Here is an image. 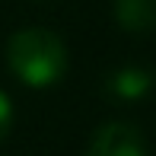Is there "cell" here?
Listing matches in <instances>:
<instances>
[{
	"label": "cell",
	"mask_w": 156,
	"mask_h": 156,
	"mask_svg": "<svg viewBox=\"0 0 156 156\" xmlns=\"http://www.w3.org/2000/svg\"><path fill=\"white\" fill-rule=\"evenodd\" d=\"M6 67L23 86L48 89L67 73V45L45 26H26L6 41Z\"/></svg>",
	"instance_id": "1"
},
{
	"label": "cell",
	"mask_w": 156,
	"mask_h": 156,
	"mask_svg": "<svg viewBox=\"0 0 156 156\" xmlns=\"http://www.w3.org/2000/svg\"><path fill=\"white\" fill-rule=\"evenodd\" d=\"M83 156H150V147H147L140 127L127 121H108L96 127Z\"/></svg>",
	"instance_id": "2"
},
{
	"label": "cell",
	"mask_w": 156,
	"mask_h": 156,
	"mask_svg": "<svg viewBox=\"0 0 156 156\" xmlns=\"http://www.w3.org/2000/svg\"><path fill=\"white\" fill-rule=\"evenodd\" d=\"M115 23L131 35L156 29V0H115Z\"/></svg>",
	"instance_id": "3"
},
{
	"label": "cell",
	"mask_w": 156,
	"mask_h": 156,
	"mask_svg": "<svg viewBox=\"0 0 156 156\" xmlns=\"http://www.w3.org/2000/svg\"><path fill=\"white\" fill-rule=\"evenodd\" d=\"M105 89L115 99L134 102V99H144L153 89V76L147 73L144 67H118V70H112V76L105 80Z\"/></svg>",
	"instance_id": "4"
},
{
	"label": "cell",
	"mask_w": 156,
	"mask_h": 156,
	"mask_svg": "<svg viewBox=\"0 0 156 156\" xmlns=\"http://www.w3.org/2000/svg\"><path fill=\"white\" fill-rule=\"evenodd\" d=\"M10 131H13V99L0 89V144L6 140Z\"/></svg>",
	"instance_id": "5"
}]
</instances>
